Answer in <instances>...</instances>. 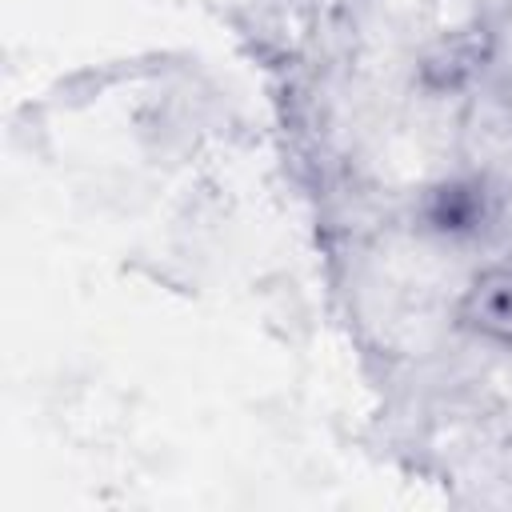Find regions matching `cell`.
Here are the masks:
<instances>
[{
	"label": "cell",
	"instance_id": "cell-1",
	"mask_svg": "<svg viewBox=\"0 0 512 512\" xmlns=\"http://www.w3.org/2000/svg\"><path fill=\"white\" fill-rule=\"evenodd\" d=\"M472 320L484 332L512 336V276L508 272L488 276L472 288Z\"/></svg>",
	"mask_w": 512,
	"mask_h": 512
}]
</instances>
